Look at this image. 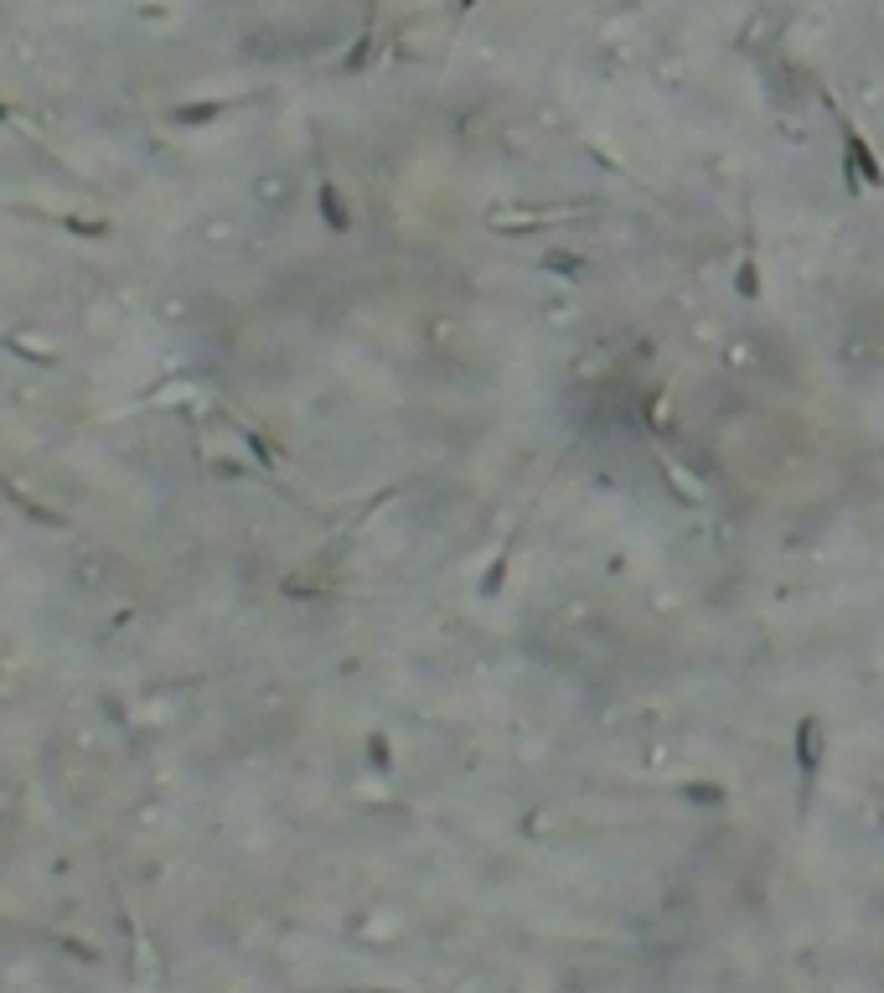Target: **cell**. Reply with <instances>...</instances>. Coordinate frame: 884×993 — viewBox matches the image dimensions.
<instances>
[{"mask_svg":"<svg viewBox=\"0 0 884 993\" xmlns=\"http://www.w3.org/2000/svg\"><path fill=\"white\" fill-rule=\"evenodd\" d=\"M791 756H797V812L812 807V787H817V766H822V719L802 714L797 730H791Z\"/></svg>","mask_w":884,"mask_h":993,"instance_id":"2","label":"cell"},{"mask_svg":"<svg viewBox=\"0 0 884 993\" xmlns=\"http://www.w3.org/2000/svg\"><path fill=\"white\" fill-rule=\"evenodd\" d=\"M735 295L740 300H760V254H755V228L745 223V249L735 264Z\"/></svg>","mask_w":884,"mask_h":993,"instance_id":"3","label":"cell"},{"mask_svg":"<svg viewBox=\"0 0 884 993\" xmlns=\"http://www.w3.org/2000/svg\"><path fill=\"white\" fill-rule=\"evenodd\" d=\"M517 533H523V523H517V528L507 533V544L497 549V559L486 564V575H481V595H502V585H507V564H512V549H517Z\"/></svg>","mask_w":884,"mask_h":993,"instance_id":"4","label":"cell"},{"mask_svg":"<svg viewBox=\"0 0 884 993\" xmlns=\"http://www.w3.org/2000/svg\"><path fill=\"white\" fill-rule=\"evenodd\" d=\"M383 745H388V740H383V735H373V761H378V766H388V750H383Z\"/></svg>","mask_w":884,"mask_h":993,"instance_id":"7","label":"cell"},{"mask_svg":"<svg viewBox=\"0 0 884 993\" xmlns=\"http://www.w3.org/2000/svg\"><path fill=\"white\" fill-rule=\"evenodd\" d=\"M822 104H828V114H833V125H838V140H843V182H848V192L859 197L864 187H884V161L874 156V145L859 135V125L833 104V94H822Z\"/></svg>","mask_w":884,"mask_h":993,"instance_id":"1","label":"cell"},{"mask_svg":"<svg viewBox=\"0 0 884 993\" xmlns=\"http://www.w3.org/2000/svg\"><path fill=\"white\" fill-rule=\"evenodd\" d=\"M223 114V104H187V109H176L171 119L176 125H202V119H218Z\"/></svg>","mask_w":884,"mask_h":993,"instance_id":"6","label":"cell"},{"mask_svg":"<svg viewBox=\"0 0 884 993\" xmlns=\"http://www.w3.org/2000/svg\"><path fill=\"white\" fill-rule=\"evenodd\" d=\"M316 202H321V218L337 228V233H347L352 228V218H347V207H342V197H337V187H331V176H321V192H316Z\"/></svg>","mask_w":884,"mask_h":993,"instance_id":"5","label":"cell"}]
</instances>
